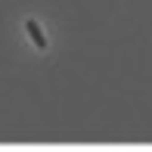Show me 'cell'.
Wrapping results in <instances>:
<instances>
[{
    "label": "cell",
    "mask_w": 152,
    "mask_h": 152,
    "mask_svg": "<svg viewBox=\"0 0 152 152\" xmlns=\"http://www.w3.org/2000/svg\"><path fill=\"white\" fill-rule=\"evenodd\" d=\"M25 31H28V37L34 40L37 50H47V37H44V31H40V25L34 22V19H25Z\"/></svg>",
    "instance_id": "1"
}]
</instances>
